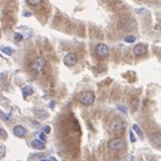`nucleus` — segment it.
Listing matches in <instances>:
<instances>
[{
    "instance_id": "nucleus-1",
    "label": "nucleus",
    "mask_w": 161,
    "mask_h": 161,
    "mask_svg": "<svg viewBox=\"0 0 161 161\" xmlns=\"http://www.w3.org/2000/svg\"><path fill=\"white\" fill-rule=\"evenodd\" d=\"M78 101L83 105H92L95 101V95L91 91H85V92H82L80 94Z\"/></svg>"
},
{
    "instance_id": "nucleus-2",
    "label": "nucleus",
    "mask_w": 161,
    "mask_h": 161,
    "mask_svg": "<svg viewBox=\"0 0 161 161\" xmlns=\"http://www.w3.org/2000/svg\"><path fill=\"white\" fill-rule=\"evenodd\" d=\"M124 128H125V124L122 120H115L110 125L111 131L113 132V133H115V134L122 133V132L124 131Z\"/></svg>"
},
{
    "instance_id": "nucleus-3",
    "label": "nucleus",
    "mask_w": 161,
    "mask_h": 161,
    "mask_svg": "<svg viewBox=\"0 0 161 161\" xmlns=\"http://www.w3.org/2000/svg\"><path fill=\"white\" fill-rule=\"evenodd\" d=\"M95 54L100 58H106L109 56V47L105 44H97L95 47Z\"/></svg>"
},
{
    "instance_id": "nucleus-4",
    "label": "nucleus",
    "mask_w": 161,
    "mask_h": 161,
    "mask_svg": "<svg viewBox=\"0 0 161 161\" xmlns=\"http://www.w3.org/2000/svg\"><path fill=\"white\" fill-rule=\"evenodd\" d=\"M108 146H109V148H110L111 150H113V151H120L121 149H123L124 142L120 139V138H114V139H112L109 141Z\"/></svg>"
},
{
    "instance_id": "nucleus-5",
    "label": "nucleus",
    "mask_w": 161,
    "mask_h": 161,
    "mask_svg": "<svg viewBox=\"0 0 161 161\" xmlns=\"http://www.w3.org/2000/svg\"><path fill=\"white\" fill-rule=\"evenodd\" d=\"M45 65H46V60H45L44 58H42V57H37V58H35L33 62H31L30 67H31L34 71L42 72V71L44 69Z\"/></svg>"
},
{
    "instance_id": "nucleus-6",
    "label": "nucleus",
    "mask_w": 161,
    "mask_h": 161,
    "mask_svg": "<svg viewBox=\"0 0 161 161\" xmlns=\"http://www.w3.org/2000/svg\"><path fill=\"white\" fill-rule=\"evenodd\" d=\"M77 63V55L75 53H68L64 57V64L66 66H74Z\"/></svg>"
},
{
    "instance_id": "nucleus-7",
    "label": "nucleus",
    "mask_w": 161,
    "mask_h": 161,
    "mask_svg": "<svg viewBox=\"0 0 161 161\" xmlns=\"http://www.w3.org/2000/svg\"><path fill=\"white\" fill-rule=\"evenodd\" d=\"M133 53L135 56H143L146 53V46L143 44H138L133 48Z\"/></svg>"
},
{
    "instance_id": "nucleus-8",
    "label": "nucleus",
    "mask_w": 161,
    "mask_h": 161,
    "mask_svg": "<svg viewBox=\"0 0 161 161\" xmlns=\"http://www.w3.org/2000/svg\"><path fill=\"white\" fill-rule=\"evenodd\" d=\"M14 134L18 138H22L26 134V129L22 125H16L14 128Z\"/></svg>"
},
{
    "instance_id": "nucleus-9",
    "label": "nucleus",
    "mask_w": 161,
    "mask_h": 161,
    "mask_svg": "<svg viewBox=\"0 0 161 161\" xmlns=\"http://www.w3.org/2000/svg\"><path fill=\"white\" fill-rule=\"evenodd\" d=\"M31 146H33L34 149H36V150H44L45 143L43 142V141H40V140L35 139V140L31 141Z\"/></svg>"
},
{
    "instance_id": "nucleus-10",
    "label": "nucleus",
    "mask_w": 161,
    "mask_h": 161,
    "mask_svg": "<svg viewBox=\"0 0 161 161\" xmlns=\"http://www.w3.org/2000/svg\"><path fill=\"white\" fill-rule=\"evenodd\" d=\"M151 141H152V143L154 144V146H157V148H160V144H161V133H159V132H155L153 135H152V138H151Z\"/></svg>"
},
{
    "instance_id": "nucleus-11",
    "label": "nucleus",
    "mask_w": 161,
    "mask_h": 161,
    "mask_svg": "<svg viewBox=\"0 0 161 161\" xmlns=\"http://www.w3.org/2000/svg\"><path fill=\"white\" fill-rule=\"evenodd\" d=\"M22 95H24V97H27V96H30L31 94H33L34 90H33V87H31L30 85H26V86H24V87H22Z\"/></svg>"
},
{
    "instance_id": "nucleus-12",
    "label": "nucleus",
    "mask_w": 161,
    "mask_h": 161,
    "mask_svg": "<svg viewBox=\"0 0 161 161\" xmlns=\"http://www.w3.org/2000/svg\"><path fill=\"white\" fill-rule=\"evenodd\" d=\"M132 130L135 132V133L139 135L141 139H143V133H142L141 129L139 128V125H138V124H133V125H132Z\"/></svg>"
},
{
    "instance_id": "nucleus-13",
    "label": "nucleus",
    "mask_w": 161,
    "mask_h": 161,
    "mask_svg": "<svg viewBox=\"0 0 161 161\" xmlns=\"http://www.w3.org/2000/svg\"><path fill=\"white\" fill-rule=\"evenodd\" d=\"M27 2L29 6H38L43 2V0H27Z\"/></svg>"
},
{
    "instance_id": "nucleus-14",
    "label": "nucleus",
    "mask_w": 161,
    "mask_h": 161,
    "mask_svg": "<svg viewBox=\"0 0 161 161\" xmlns=\"http://www.w3.org/2000/svg\"><path fill=\"white\" fill-rule=\"evenodd\" d=\"M22 38H24V36H22V34H20V33H15V35H14V39H15L16 43L20 42Z\"/></svg>"
},
{
    "instance_id": "nucleus-15",
    "label": "nucleus",
    "mask_w": 161,
    "mask_h": 161,
    "mask_svg": "<svg viewBox=\"0 0 161 161\" xmlns=\"http://www.w3.org/2000/svg\"><path fill=\"white\" fill-rule=\"evenodd\" d=\"M2 51L6 54V55H8V56H10V55H12V49L11 48H9V47H2Z\"/></svg>"
},
{
    "instance_id": "nucleus-16",
    "label": "nucleus",
    "mask_w": 161,
    "mask_h": 161,
    "mask_svg": "<svg viewBox=\"0 0 161 161\" xmlns=\"http://www.w3.org/2000/svg\"><path fill=\"white\" fill-rule=\"evenodd\" d=\"M6 155V146L3 144H0V158H3Z\"/></svg>"
},
{
    "instance_id": "nucleus-17",
    "label": "nucleus",
    "mask_w": 161,
    "mask_h": 161,
    "mask_svg": "<svg viewBox=\"0 0 161 161\" xmlns=\"http://www.w3.org/2000/svg\"><path fill=\"white\" fill-rule=\"evenodd\" d=\"M134 40H135V37H134V36H126L124 38V42H125V43H129V44L134 43Z\"/></svg>"
},
{
    "instance_id": "nucleus-18",
    "label": "nucleus",
    "mask_w": 161,
    "mask_h": 161,
    "mask_svg": "<svg viewBox=\"0 0 161 161\" xmlns=\"http://www.w3.org/2000/svg\"><path fill=\"white\" fill-rule=\"evenodd\" d=\"M0 138H2V139H6L7 138V132L5 131L2 128H0Z\"/></svg>"
},
{
    "instance_id": "nucleus-19",
    "label": "nucleus",
    "mask_w": 161,
    "mask_h": 161,
    "mask_svg": "<svg viewBox=\"0 0 161 161\" xmlns=\"http://www.w3.org/2000/svg\"><path fill=\"white\" fill-rule=\"evenodd\" d=\"M117 109L121 111V112H123V113H128V110H126V108L125 106H123V105H117Z\"/></svg>"
},
{
    "instance_id": "nucleus-20",
    "label": "nucleus",
    "mask_w": 161,
    "mask_h": 161,
    "mask_svg": "<svg viewBox=\"0 0 161 161\" xmlns=\"http://www.w3.org/2000/svg\"><path fill=\"white\" fill-rule=\"evenodd\" d=\"M39 140H40V141H43V142H45V141H46V135H45L44 132L39 133Z\"/></svg>"
},
{
    "instance_id": "nucleus-21",
    "label": "nucleus",
    "mask_w": 161,
    "mask_h": 161,
    "mask_svg": "<svg viewBox=\"0 0 161 161\" xmlns=\"http://www.w3.org/2000/svg\"><path fill=\"white\" fill-rule=\"evenodd\" d=\"M0 117H1V119H2V120H3V121H9V119H8V117L7 115H6V114H5V113H3V112H0Z\"/></svg>"
},
{
    "instance_id": "nucleus-22",
    "label": "nucleus",
    "mask_w": 161,
    "mask_h": 161,
    "mask_svg": "<svg viewBox=\"0 0 161 161\" xmlns=\"http://www.w3.org/2000/svg\"><path fill=\"white\" fill-rule=\"evenodd\" d=\"M130 141H131L132 143H134L135 141H137V139H135V137H134V134H133V132H130Z\"/></svg>"
},
{
    "instance_id": "nucleus-23",
    "label": "nucleus",
    "mask_w": 161,
    "mask_h": 161,
    "mask_svg": "<svg viewBox=\"0 0 161 161\" xmlns=\"http://www.w3.org/2000/svg\"><path fill=\"white\" fill-rule=\"evenodd\" d=\"M35 113H37V114H40V115H47V113L46 112H44V111H35Z\"/></svg>"
},
{
    "instance_id": "nucleus-24",
    "label": "nucleus",
    "mask_w": 161,
    "mask_h": 161,
    "mask_svg": "<svg viewBox=\"0 0 161 161\" xmlns=\"http://www.w3.org/2000/svg\"><path fill=\"white\" fill-rule=\"evenodd\" d=\"M49 132H51V128L49 126H46L44 130V133H49Z\"/></svg>"
},
{
    "instance_id": "nucleus-25",
    "label": "nucleus",
    "mask_w": 161,
    "mask_h": 161,
    "mask_svg": "<svg viewBox=\"0 0 161 161\" xmlns=\"http://www.w3.org/2000/svg\"><path fill=\"white\" fill-rule=\"evenodd\" d=\"M24 16H25V17H30L31 14H30V12H24Z\"/></svg>"
},
{
    "instance_id": "nucleus-26",
    "label": "nucleus",
    "mask_w": 161,
    "mask_h": 161,
    "mask_svg": "<svg viewBox=\"0 0 161 161\" xmlns=\"http://www.w3.org/2000/svg\"><path fill=\"white\" fill-rule=\"evenodd\" d=\"M54 105H55V103H54V102H51V104H49V106H51V108H53Z\"/></svg>"
},
{
    "instance_id": "nucleus-27",
    "label": "nucleus",
    "mask_w": 161,
    "mask_h": 161,
    "mask_svg": "<svg viewBox=\"0 0 161 161\" xmlns=\"http://www.w3.org/2000/svg\"><path fill=\"white\" fill-rule=\"evenodd\" d=\"M49 161H57V160H56L55 158H51V159H49Z\"/></svg>"
},
{
    "instance_id": "nucleus-28",
    "label": "nucleus",
    "mask_w": 161,
    "mask_h": 161,
    "mask_svg": "<svg viewBox=\"0 0 161 161\" xmlns=\"http://www.w3.org/2000/svg\"><path fill=\"white\" fill-rule=\"evenodd\" d=\"M40 161H49V160H46V159H42Z\"/></svg>"
},
{
    "instance_id": "nucleus-29",
    "label": "nucleus",
    "mask_w": 161,
    "mask_h": 161,
    "mask_svg": "<svg viewBox=\"0 0 161 161\" xmlns=\"http://www.w3.org/2000/svg\"><path fill=\"white\" fill-rule=\"evenodd\" d=\"M16 161H22V160H16Z\"/></svg>"
},
{
    "instance_id": "nucleus-30",
    "label": "nucleus",
    "mask_w": 161,
    "mask_h": 161,
    "mask_svg": "<svg viewBox=\"0 0 161 161\" xmlns=\"http://www.w3.org/2000/svg\"><path fill=\"white\" fill-rule=\"evenodd\" d=\"M151 161H157V160H151Z\"/></svg>"
}]
</instances>
